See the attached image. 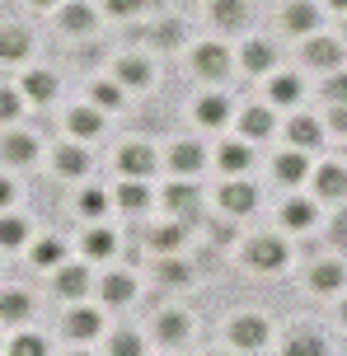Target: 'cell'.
Wrapping results in <instances>:
<instances>
[{
    "label": "cell",
    "instance_id": "cell-1",
    "mask_svg": "<svg viewBox=\"0 0 347 356\" xmlns=\"http://www.w3.org/2000/svg\"><path fill=\"white\" fill-rule=\"evenodd\" d=\"M193 66H197L202 80H225L230 75V52L216 47V42H202L197 52H193Z\"/></svg>",
    "mask_w": 347,
    "mask_h": 356
},
{
    "label": "cell",
    "instance_id": "cell-2",
    "mask_svg": "<svg viewBox=\"0 0 347 356\" xmlns=\"http://www.w3.org/2000/svg\"><path fill=\"white\" fill-rule=\"evenodd\" d=\"M230 342L244 347V352L263 347V342H268V319H263V314H239V319L230 323Z\"/></svg>",
    "mask_w": 347,
    "mask_h": 356
},
{
    "label": "cell",
    "instance_id": "cell-3",
    "mask_svg": "<svg viewBox=\"0 0 347 356\" xmlns=\"http://www.w3.org/2000/svg\"><path fill=\"white\" fill-rule=\"evenodd\" d=\"M249 263H254L258 272H277V267L287 263V244H282V239H273V234H263V239H254V244H249Z\"/></svg>",
    "mask_w": 347,
    "mask_h": 356
},
{
    "label": "cell",
    "instance_id": "cell-4",
    "mask_svg": "<svg viewBox=\"0 0 347 356\" xmlns=\"http://www.w3.org/2000/svg\"><path fill=\"white\" fill-rule=\"evenodd\" d=\"M220 207L230 216H249L258 207V188L254 183H225V188H220Z\"/></svg>",
    "mask_w": 347,
    "mask_h": 356
},
{
    "label": "cell",
    "instance_id": "cell-5",
    "mask_svg": "<svg viewBox=\"0 0 347 356\" xmlns=\"http://www.w3.org/2000/svg\"><path fill=\"white\" fill-rule=\"evenodd\" d=\"M118 169L127 178H150V169H155V150L150 145H127L122 155H118Z\"/></svg>",
    "mask_w": 347,
    "mask_h": 356
},
{
    "label": "cell",
    "instance_id": "cell-6",
    "mask_svg": "<svg viewBox=\"0 0 347 356\" xmlns=\"http://www.w3.org/2000/svg\"><path fill=\"white\" fill-rule=\"evenodd\" d=\"M0 160H10V164L38 160V141H33V136H24V131H15V136H5V141H0Z\"/></svg>",
    "mask_w": 347,
    "mask_h": 356
},
{
    "label": "cell",
    "instance_id": "cell-7",
    "mask_svg": "<svg viewBox=\"0 0 347 356\" xmlns=\"http://www.w3.org/2000/svg\"><path fill=\"white\" fill-rule=\"evenodd\" d=\"M99 127H104L99 108H71V118H66V131H71V136H80V141L99 136Z\"/></svg>",
    "mask_w": 347,
    "mask_h": 356
},
{
    "label": "cell",
    "instance_id": "cell-8",
    "mask_svg": "<svg viewBox=\"0 0 347 356\" xmlns=\"http://www.w3.org/2000/svg\"><path fill=\"white\" fill-rule=\"evenodd\" d=\"M305 174H310L305 150H287V155H277V178H282V183H300Z\"/></svg>",
    "mask_w": 347,
    "mask_h": 356
},
{
    "label": "cell",
    "instance_id": "cell-9",
    "mask_svg": "<svg viewBox=\"0 0 347 356\" xmlns=\"http://www.w3.org/2000/svg\"><path fill=\"white\" fill-rule=\"evenodd\" d=\"M56 291H61V296H66V300H80V296H85V291H90V272H85V267H61V272H56Z\"/></svg>",
    "mask_w": 347,
    "mask_h": 356
},
{
    "label": "cell",
    "instance_id": "cell-10",
    "mask_svg": "<svg viewBox=\"0 0 347 356\" xmlns=\"http://www.w3.org/2000/svg\"><path fill=\"white\" fill-rule=\"evenodd\" d=\"M225 118H230V99H225V94H207V99L197 104V122L202 127H220Z\"/></svg>",
    "mask_w": 347,
    "mask_h": 356
},
{
    "label": "cell",
    "instance_id": "cell-11",
    "mask_svg": "<svg viewBox=\"0 0 347 356\" xmlns=\"http://www.w3.org/2000/svg\"><path fill=\"white\" fill-rule=\"evenodd\" d=\"M29 56V33L24 29H0V61H24Z\"/></svg>",
    "mask_w": 347,
    "mask_h": 356
},
{
    "label": "cell",
    "instance_id": "cell-12",
    "mask_svg": "<svg viewBox=\"0 0 347 356\" xmlns=\"http://www.w3.org/2000/svg\"><path fill=\"white\" fill-rule=\"evenodd\" d=\"M56 94V80L47 71H29L24 75V99H33V104H47Z\"/></svg>",
    "mask_w": 347,
    "mask_h": 356
},
{
    "label": "cell",
    "instance_id": "cell-13",
    "mask_svg": "<svg viewBox=\"0 0 347 356\" xmlns=\"http://www.w3.org/2000/svg\"><path fill=\"white\" fill-rule=\"evenodd\" d=\"M66 333L80 338V342H90L94 333H99V314H94V309H71V314H66Z\"/></svg>",
    "mask_w": 347,
    "mask_h": 356
},
{
    "label": "cell",
    "instance_id": "cell-14",
    "mask_svg": "<svg viewBox=\"0 0 347 356\" xmlns=\"http://www.w3.org/2000/svg\"><path fill=\"white\" fill-rule=\"evenodd\" d=\"M169 164H174V174H197V169H202V145L179 141V145H174V155H169Z\"/></svg>",
    "mask_w": 347,
    "mask_h": 356
},
{
    "label": "cell",
    "instance_id": "cell-15",
    "mask_svg": "<svg viewBox=\"0 0 347 356\" xmlns=\"http://www.w3.org/2000/svg\"><path fill=\"white\" fill-rule=\"evenodd\" d=\"M99 291H104V300H108V305H127L131 296H136V286H131V277H122V272H108Z\"/></svg>",
    "mask_w": 347,
    "mask_h": 356
},
{
    "label": "cell",
    "instance_id": "cell-16",
    "mask_svg": "<svg viewBox=\"0 0 347 356\" xmlns=\"http://www.w3.org/2000/svg\"><path fill=\"white\" fill-rule=\"evenodd\" d=\"M287 136H291L296 150H314V145H319V122H314V118H296V122L287 127Z\"/></svg>",
    "mask_w": 347,
    "mask_h": 356
},
{
    "label": "cell",
    "instance_id": "cell-17",
    "mask_svg": "<svg viewBox=\"0 0 347 356\" xmlns=\"http://www.w3.org/2000/svg\"><path fill=\"white\" fill-rule=\"evenodd\" d=\"M29 309H33V305H29L24 291H5V296H0V319H5V323H24V319H29Z\"/></svg>",
    "mask_w": 347,
    "mask_h": 356
},
{
    "label": "cell",
    "instance_id": "cell-18",
    "mask_svg": "<svg viewBox=\"0 0 347 356\" xmlns=\"http://www.w3.org/2000/svg\"><path fill=\"white\" fill-rule=\"evenodd\" d=\"M273 61H277V52L268 47V42H249V47H244V71H249V75L273 71Z\"/></svg>",
    "mask_w": 347,
    "mask_h": 356
},
{
    "label": "cell",
    "instance_id": "cell-19",
    "mask_svg": "<svg viewBox=\"0 0 347 356\" xmlns=\"http://www.w3.org/2000/svg\"><path fill=\"white\" fill-rule=\"evenodd\" d=\"M56 169L66 178H75V174H90V155L80 150V145H66V150H56Z\"/></svg>",
    "mask_w": 347,
    "mask_h": 356
},
{
    "label": "cell",
    "instance_id": "cell-20",
    "mask_svg": "<svg viewBox=\"0 0 347 356\" xmlns=\"http://www.w3.org/2000/svg\"><path fill=\"white\" fill-rule=\"evenodd\" d=\"M282 225H291V230H310V225H314V202H287V207H282Z\"/></svg>",
    "mask_w": 347,
    "mask_h": 356
},
{
    "label": "cell",
    "instance_id": "cell-21",
    "mask_svg": "<svg viewBox=\"0 0 347 356\" xmlns=\"http://www.w3.org/2000/svg\"><path fill=\"white\" fill-rule=\"evenodd\" d=\"M118 202H122V211H141V207L150 202L146 183H141V178H127V183L118 188Z\"/></svg>",
    "mask_w": 347,
    "mask_h": 356
},
{
    "label": "cell",
    "instance_id": "cell-22",
    "mask_svg": "<svg viewBox=\"0 0 347 356\" xmlns=\"http://www.w3.org/2000/svg\"><path fill=\"white\" fill-rule=\"evenodd\" d=\"M305 56H310L314 66H338V56H343V47H338L333 38H314L310 47H305Z\"/></svg>",
    "mask_w": 347,
    "mask_h": 356
},
{
    "label": "cell",
    "instance_id": "cell-23",
    "mask_svg": "<svg viewBox=\"0 0 347 356\" xmlns=\"http://www.w3.org/2000/svg\"><path fill=\"white\" fill-rule=\"evenodd\" d=\"M193 197H197L193 188H183V183H174V188L165 193V207H169L174 216H193V211H197V202H193Z\"/></svg>",
    "mask_w": 347,
    "mask_h": 356
},
{
    "label": "cell",
    "instance_id": "cell-24",
    "mask_svg": "<svg viewBox=\"0 0 347 356\" xmlns=\"http://www.w3.org/2000/svg\"><path fill=\"white\" fill-rule=\"evenodd\" d=\"M239 127H244V136H249V141H258V136H268V131H273V113H268V108H249Z\"/></svg>",
    "mask_w": 347,
    "mask_h": 356
},
{
    "label": "cell",
    "instance_id": "cell-25",
    "mask_svg": "<svg viewBox=\"0 0 347 356\" xmlns=\"http://www.w3.org/2000/svg\"><path fill=\"white\" fill-rule=\"evenodd\" d=\"M216 160H220V169H225V174H244V169L254 164V160H249V145H220Z\"/></svg>",
    "mask_w": 347,
    "mask_h": 356
},
{
    "label": "cell",
    "instance_id": "cell-26",
    "mask_svg": "<svg viewBox=\"0 0 347 356\" xmlns=\"http://www.w3.org/2000/svg\"><path fill=\"white\" fill-rule=\"evenodd\" d=\"M347 193V174L338 164H324L319 169V197H343Z\"/></svg>",
    "mask_w": 347,
    "mask_h": 356
},
{
    "label": "cell",
    "instance_id": "cell-27",
    "mask_svg": "<svg viewBox=\"0 0 347 356\" xmlns=\"http://www.w3.org/2000/svg\"><path fill=\"white\" fill-rule=\"evenodd\" d=\"M343 277H347V272L338 263H319V267H314V277H310V286H314V291H338Z\"/></svg>",
    "mask_w": 347,
    "mask_h": 356
},
{
    "label": "cell",
    "instance_id": "cell-28",
    "mask_svg": "<svg viewBox=\"0 0 347 356\" xmlns=\"http://www.w3.org/2000/svg\"><path fill=\"white\" fill-rule=\"evenodd\" d=\"M118 80L141 89V85H150V66H146V61H136V56H127V61L118 66Z\"/></svg>",
    "mask_w": 347,
    "mask_h": 356
},
{
    "label": "cell",
    "instance_id": "cell-29",
    "mask_svg": "<svg viewBox=\"0 0 347 356\" xmlns=\"http://www.w3.org/2000/svg\"><path fill=\"white\" fill-rule=\"evenodd\" d=\"M160 338H165V342H183V338H188V314L169 309L165 319H160Z\"/></svg>",
    "mask_w": 347,
    "mask_h": 356
},
{
    "label": "cell",
    "instance_id": "cell-30",
    "mask_svg": "<svg viewBox=\"0 0 347 356\" xmlns=\"http://www.w3.org/2000/svg\"><path fill=\"white\" fill-rule=\"evenodd\" d=\"M314 24H319L314 5H291V10H287V29H296V33H310Z\"/></svg>",
    "mask_w": 347,
    "mask_h": 356
},
{
    "label": "cell",
    "instance_id": "cell-31",
    "mask_svg": "<svg viewBox=\"0 0 347 356\" xmlns=\"http://www.w3.org/2000/svg\"><path fill=\"white\" fill-rule=\"evenodd\" d=\"M220 29H239L244 24V5L239 0H216V15H211Z\"/></svg>",
    "mask_w": 347,
    "mask_h": 356
},
{
    "label": "cell",
    "instance_id": "cell-32",
    "mask_svg": "<svg viewBox=\"0 0 347 356\" xmlns=\"http://www.w3.org/2000/svg\"><path fill=\"white\" fill-rule=\"evenodd\" d=\"M179 244H183V225H160L150 234V249H160V253H174Z\"/></svg>",
    "mask_w": 347,
    "mask_h": 356
},
{
    "label": "cell",
    "instance_id": "cell-33",
    "mask_svg": "<svg viewBox=\"0 0 347 356\" xmlns=\"http://www.w3.org/2000/svg\"><path fill=\"white\" fill-rule=\"evenodd\" d=\"M24 234H29V225H24L19 216H5V220H0V244H5V249H19Z\"/></svg>",
    "mask_w": 347,
    "mask_h": 356
},
{
    "label": "cell",
    "instance_id": "cell-34",
    "mask_svg": "<svg viewBox=\"0 0 347 356\" xmlns=\"http://www.w3.org/2000/svg\"><path fill=\"white\" fill-rule=\"evenodd\" d=\"M33 263L38 267H61V239H38L33 244Z\"/></svg>",
    "mask_w": 347,
    "mask_h": 356
},
{
    "label": "cell",
    "instance_id": "cell-35",
    "mask_svg": "<svg viewBox=\"0 0 347 356\" xmlns=\"http://www.w3.org/2000/svg\"><path fill=\"white\" fill-rule=\"evenodd\" d=\"M300 99V80L296 75H277L273 80V104H296Z\"/></svg>",
    "mask_w": 347,
    "mask_h": 356
},
{
    "label": "cell",
    "instance_id": "cell-36",
    "mask_svg": "<svg viewBox=\"0 0 347 356\" xmlns=\"http://www.w3.org/2000/svg\"><path fill=\"white\" fill-rule=\"evenodd\" d=\"M10 356H47V342L33 338V333H19V338L10 342Z\"/></svg>",
    "mask_w": 347,
    "mask_h": 356
},
{
    "label": "cell",
    "instance_id": "cell-37",
    "mask_svg": "<svg viewBox=\"0 0 347 356\" xmlns=\"http://www.w3.org/2000/svg\"><path fill=\"white\" fill-rule=\"evenodd\" d=\"M61 24H66L71 33H90V29H94V15L85 10V5H71V10L61 15Z\"/></svg>",
    "mask_w": 347,
    "mask_h": 356
},
{
    "label": "cell",
    "instance_id": "cell-38",
    "mask_svg": "<svg viewBox=\"0 0 347 356\" xmlns=\"http://www.w3.org/2000/svg\"><path fill=\"white\" fill-rule=\"evenodd\" d=\"M80 211L90 216V220H94V216H104V211H108V193H99V188H85V193H80Z\"/></svg>",
    "mask_w": 347,
    "mask_h": 356
},
{
    "label": "cell",
    "instance_id": "cell-39",
    "mask_svg": "<svg viewBox=\"0 0 347 356\" xmlns=\"http://www.w3.org/2000/svg\"><path fill=\"white\" fill-rule=\"evenodd\" d=\"M85 253H90V258H108L113 253V234L108 230H90L85 234Z\"/></svg>",
    "mask_w": 347,
    "mask_h": 356
},
{
    "label": "cell",
    "instance_id": "cell-40",
    "mask_svg": "<svg viewBox=\"0 0 347 356\" xmlns=\"http://www.w3.org/2000/svg\"><path fill=\"white\" fill-rule=\"evenodd\" d=\"M113 356H141V338L136 333H113Z\"/></svg>",
    "mask_w": 347,
    "mask_h": 356
},
{
    "label": "cell",
    "instance_id": "cell-41",
    "mask_svg": "<svg viewBox=\"0 0 347 356\" xmlns=\"http://www.w3.org/2000/svg\"><path fill=\"white\" fill-rule=\"evenodd\" d=\"M19 104H24V99H19V89H0V122H15Z\"/></svg>",
    "mask_w": 347,
    "mask_h": 356
},
{
    "label": "cell",
    "instance_id": "cell-42",
    "mask_svg": "<svg viewBox=\"0 0 347 356\" xmlns=\"http://www.w3.org/2000/svg\"><path fill=\"white\" fill-rule=\"evenodd\" d=\"M160 277H165L169 286H183L188 277H193V272H188V267H183L179 258H165V263H160Z\"/></svg>",
    "mask_w": 347,
    "mask_h": 356
},
{
    "label": "cell",
    "instance_id": "cell-43",
    "mask_svg": "<svg viewBox=\"0 0 347 356\" xmlns=\"http://www.w3.org/2000/svg\"><path fill=\"white\" fill-rule=\"evenodd\" d=\"M94 104L99 108H122V89L118 85H94Z\"/></svg>",
    "mask_w": 347,
    "mask_h": 356
},
{
    "label": "cell",
    "instance_id": "cell-44",
    "mask_svg": "<svg viewBox=\"0 0 347 356\" xmlns=\"http://www.w3.org/2000/svg\"><path fill=\"white\" fill-rule=\"evenodd\" d=\"M329 104H347V75H333L329 80Z\"/></svg>",
    "mask_w": 347,
    "mask_h": 356
},
{
    "label": "cell",
    "instance_id": "cell-45",
    "mask_svg": "<svg viewBox=\"0 0 347 356\" xmlns=\"http://www.w3.org/2000/svg\"><path fill=\"white\" fill-rule=\"evenodd\" d=\"M113 15H136V10H146V0H108Z\"/></svg>",
    "mask_w": 347,
    "mask_h": 356
},
{
    "label": "cell",
    "instance_id": "cell-46",
    "mask_svg": "<svg viewBox=\"0 0 347 356\" xmlns=\"http://www.w3.org/2000/svg\"><path fill=\"white\" fill-rule=\"evenodd\" d=\"M333 131L347 136V104H333Z\"/></svg>",
    "mask_w": 347,
    "mask_h": 356
},
{
    "label": "cell",
    "instance_id": "cell-47",
    "mask_svg": "<svg viewBox=\"0 0 347 356\" xmlns=\"http://www.w3.org/2000/svg\"><path fill=\"white\" fill-rule=\"evenodd\" d=\"M10 202H15V183H10V178H0V207H10Z\"/></svg>",
    "mask_w": 347,
    "mask_h": 356
},
{
    "label": "cell",
    "instance_id": "cell-48",
    "mask_svg": "<svg viewBox=\"0 0 347 356\" xmlns=\"http://www.w3.org/2000/svg\"><path fill=\"white\" fill-rule=\"evenodd\" d=\"M329 5H338V10H347V0H329Z\"/></svg>",
    "mask_w": 347,
    "mask_h": 356
},
{
    "label": "cell",
    "instance_id": "cell-49",
    "mask_svg": "<svg viewBox=\"0 0 347 356\" xmlns=\"http://www.w3.org/2000/svg\"><path fill=\"white\" fill-rule=\"evenodd\" d=\"M33 5H56V0H33Z\"/></svg>",
    "mask_w": 347,
    "mask_h": 356
},
{
    "label": "cell",
    "instance_id": "cell-50",
    "mask_svg": "<svg viewBox=\"0 0 347 356\" xmlns=\"http://www.w3.org/2000/svg\"><path fill=\"white\" fill-rule=\"evenodd\" d=\"M343 319H347V305H343Z\"/></svg>",
    "mask_w": 347,
    "mask_h": 356
},
{
    "label": "cell",
    "instance_id": "cell-51",
    "mask_svg": "<svg viewBox=\"0 0 347 356\" xmlns=\"http://www.w3.org/2000/svg\"><path fill=\"white\" fill-rule=\"evenodd\" d=\"M75 356H85V352H75Z\"/></svg>",
    "mask_w": 347,
    "mask_h": 356
}]
</instances>
